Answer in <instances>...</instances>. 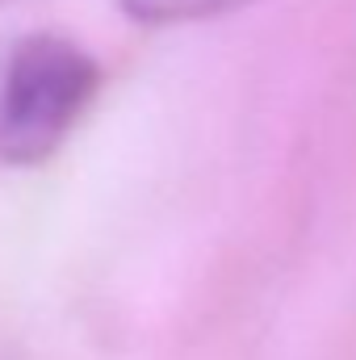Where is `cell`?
Returning <instances> with one entry per match:
<instances>
[{"label": "cell", "instance_id": "1", "mask_svg": "<svg viewBox=\"0 0 356 360\" xmlns=\"http://www.w3.org/2000/svg\"><path fill=\"white\" fill-rule=\"evenodd\" d=\"M96 84V59L72 38H21L0 63V160H46L89 109Z\"/></svg>", "mask_w": 356, "mask_h": 360}, {"label": "cell", "instance_id": "2", "mask_svg": "<svg viewBox=\"0 0 356 360\" xmlns=\"http://www.w3.org/2000/svg\"><path fill=\"white\" fill-rule=\"evenodd\" d=\"M126 17L143 25H177V21H205L248 8L252 0H117Z\"/></svg>", "mask_w": 356, "mask_h": 360}]
</instances>
